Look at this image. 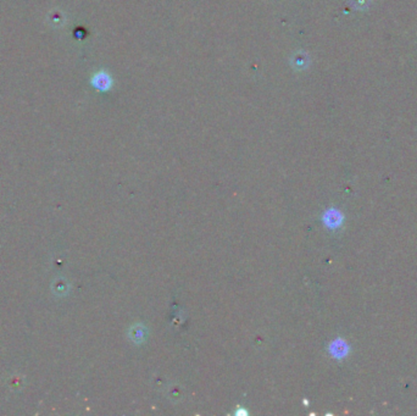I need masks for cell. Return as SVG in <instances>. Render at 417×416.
<instances>
[{
  "mask_svg": "<svg viewBox=\"0 0 417 416\" xmlns=\"http://www.w3.org/2000/svg\"><path fill=\"white\" fill-rule=\"evenodd\" d=\"M92 84L98 90H109L110 87L112 86V80L106 72L99 71L96 72L92 78Z\"/></svg>",
  "mask_w": 417,
  "mask_h": 416,
  "instance_id": "1",
  "label": "cell"
}]
</instances>
